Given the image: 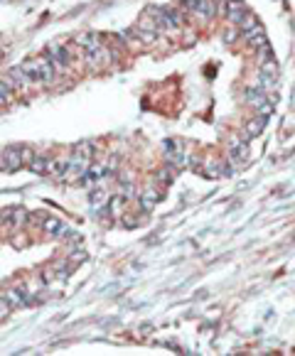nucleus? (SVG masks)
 I'll return each instance as SVG.
<instances>
[{
  "instance_id": "obj_1",
  "label": "nucleus",
  "mask_w": 295,
  "mask_h": 356,
  "mask_svg": "<svg viewBox=\"0 0 295 356\" xmlns=\"http://www.w3.org/2000/svg\"><path fill=\"white\" fill-rule=\"evenodd\" d=\"M246 142L248 140L244 135H231L229 138V157H231L234 165H241V162L248 160V145Z\"/></svg>"
},
{
  "instance_id": "obj_2",
  "label": "nucleus",
  "mask_w": 295,
  "mask_h": 356,
  "mask_svg": "<svg viewBox=\"0 0 295 356\" xmlns=\"http://www.w3.org/2000/svg\"><path fill=\"white\" fill-rule=\"evenodd\" d=\"M266 120H268V116H256V118L246 120V125H244V138H246V140H251V138L261 135V133H263V128H266Z\"/></svg>"
},
{
  "instance_id": "obj_3",
  "label": "nucleus",
  "mask_w": 295,
  "mask_h": 356,
  "mask_svg": "<svg viewBox=\"0 0 295 356\" xmlns=\"http://www.w3.org/2000/svg\"><path fill=\"white\" fill-rule=\"evenodd\" d=\"M35 62H37V69H40V79H42V84H49V81L54 79V71H57L54 62H52L49 57H37Z\"/></svg>"
},
{
  "instance_id": "obj_4",
  "label": "nucleus",
  "mask_w": 295,
  "mask_h": 356,
  "mask_svg": "<svg viewBox=\"0 0 295 356\" xmlns=\"http://www.w3.org/2000/svg\"><path fill=\"white\" fill-rule=\"evenodd\" d=\"M244 13H246V3H244V0H226V18L234 25H239V20L244 18Z\"/></svg>"
},
{
  "instance_id": "obj_5",
  "label": "nucleus",
  "mask_w": 295,
  "mask_h": 356,
  "mask_svg": "<svg viewBox=\"0 0 295 356\" xmlns=\"http://www.w3.org/2000/svg\"><path fill=\"white\" fill-rule=\"evenodd\" d=\"M8 79L15 84V89H23V86H30V84H32V76H30L23 67H10Z\"/></svg>"
},
{
  "instance_id": "obj_6",
  "label": "nucleus",
  "mask_w": 295,
  "mask_h": 356,
  "mask_svg": "<svg viewBox=\"0 0 295 356\" xmlns=\"http://www.w3.org/2000/svg\"><path fill=\"white\" fill-rule=\"evenodd\" d=\"M74 45L76 47H84L89 52H96L101 47V40H98V35H76L74 37Z\"/></svg>"
},
{
  "instance_id": "obj_7",
  "label": "nucleus",
  "mask_w": 295,
  "mask_h": 356,
  "mask_svg": "<svg viewBox=\"0 0 295 356\" xmlns=\"http://www.w3.org/2000/svg\"><path fill=\"white\" fill-rule=\"evenodd\" d=\"M204 172H207V177H224V174L231 172V167H229L224 160H212V162L204 167Z\"/></svg>"
},
{
  "instance_id": "obj_8",
  "label": "nucleus",
  "mask_w": 295,
  "mask_h": 356,
  "mask_svg": "<svg viewBox=\"0 0 295 356\" xmlns=\"http://www.w3.org/2000/svg\"><path fill=\"white\" fill-rule=\"evenodd\" d=\"M5 157H8V165H10V169H8V172H18L20 167H25L23 155H20V145H15V147L5 150Z\"/></svg>"
},
{
  "instance_id": "obj_9",
  "label": "nucleus",
  "mask_w": 295,
  "mask_h": 356,
  "mask_svg": "<svg viewBox=\"0 0 295 356\" xmlns=\"http://www.w3.org/2000/svg\"><path fill=\"white\" fill-rule=\"evenodd\" d=\"M192 13H197V15H202V18H214L217 15V5H214V0H197V5H195V10Z\"/></svg>"
},
{
  "instance_id": "obj_10",
  "label": "nucleus",
  "mask_w": 295,
  "mask_h": 356,
  "mask_svg": "<svg viewBox=\"0 0 295 356\" xmlns=\"http://www.w3.org/2000/svg\"><path fill=\"white\" fill-rule=\"evenodd\" d=\"M30 172H35V174H45L47 169H49V157H45V155H35L32 160H30Z\"/></svg>"
},
{
  "instance_id": "obj_11",
  "label": "nucleus",
  "mask_w": 295,
  "mask_h": 356,
  "mask_svg": "<svg viewBox=\"0 0 295 356\" xmlns=\"http://www.w3.org/2000/svg\"><path fill=\"white\" fill-rule=\"evenodd\" d=\"M67 167H69V157H57V160H49V174H54V177H64V172H67Z\"/></svg>"
},
{
  "instance_id": "obj_12",
  "label": "nucleus",
  "mask_w": 295,
  "mask_h": 356,
  "mask_svg": "<svg viewBox=\"0 0 295 356\" xmlns=\"http://www.w3.org/2000/svg\"><path fill=\"white\" fill-rule=\"evenodd\" d=\"M266 101V91L263 89H246V103L248 106H258V103H263Z\"/></svg>"
},
{
  "instance_id": "obj_13",
  "label": "nucleus",
  "mask_w": 295,
  "mask_h": 356,
  "mask_svg": "<svg viewBox=\"0 0 295 356\" xmlns=\"http://www.w3.org/2000/svg\"><path fill=\"white\" fill-rule=\"evenodd\" d=\"M256 25H258V20H256V18H253L251 13H244V18L239 20V25H236V27H239V30H241L244 35H246V32H251V30H253Z\"/></svg>"
},
{
  "instance_id": "obj_14",
  "label": "nucleus",
  "mask_w": 295,
  "mask_h": 356,
  "mask_svg": "<svg viewBox=\"0 0 295 356\" xmlns=\"http://www.w3.org/2000/svg\"><path fill=\"white\" fill-rule=\"evenodd\" d=\"M59 229H62V224H59V219H54V216H47V219L42 221V231L49 234V236H54Z\"/></svg>"
},
{
  "instance_id": "obj_15",
  "label": "nucleus",
  "mask_w": 295,
  "mask_h": 356,
  "mask_svg": "<svg viewBox=\"0 0 295 356\" xmlns=\"http://www.w3.org/2000/svg\"><path fill=\"white\" fill-rule=\"evenodd\" d=\"M20 67H23V69L32 76V81H37V79H40V69H37V62H35V59H25Z\"/></svg>"
},
{
  "instance_id": "obj_16",
  "label": "nucleus",
  "mask_w": 295,
  "mask_h": 356,
  "mask_svg": "<svg viewBox=\"0 0 295 356\" xmlns=\"http://www.w3.org/2000/svg\"><path fill=\"white\" fill-rule=\"evenodd\" d=\"M261 71L263 74H270V76H278V64L273 62V57L266 59V62H261Z\"/></svg>"
},
{
  "instance_id": "obj_17",
  "label": "nucleus",
  "mask_w": 295,
  "mask_h": 356,
  "mask_svg": "<svg viewBox=\"0 0 295 356\" xmlns=\"http://www.w3.org/2000/svg\"><path fill=\"white\" fill-rule=\"evenodd\" d=\"M123 202H125V199H123V197L118 194L116 199H111V202H108V209H111V212H113L116 216H121V214H123Z\"/></svg>"
},
{
  "instance_id": "obj_18",
  "label": "nucleus",
  "mask_w": 295,
  "mask_h": 356,
  "mask_svg": "<svg viewBox=\"0 0 295 356\" xmlns=\"http://www.w3.org/2000/svg\"><path fill=\"white\" fill-rule=\"evenodd\" d=\"M86 174H91V177H103V174H106V165H101V162H96V165H89Z\"/></svg>"
},
{
  "instance_id": "obj_19",
  "label": "nucleus",
  "mask_w": 295,
  "mask_h": 356,
  "mask_svg": "<svg viewBox=\"0 0 295 356\" xmlns=\"http://www.w3.org/2000/svg\"><path fill=\"white\" fill-rule=\"evenodd\" d=\"M25 219H27V216H25V212H23V209H15V212L10 214V224H13V226H23V224H25Z\"/></svg>"
},
{
  "instance_id": "obj_20",
  "label": "nucleus",
  "mask_w": 295,
  "mask_h": 356,
  "mask_svg": "<svg viewBox=\"0 0 295 356\" xmlns=\"http://www.w3.org/2000/svg\"><path fill=\"white\" fill-rule=\"evenodd\" d=\"M13 312V305L8 302V297H0V319H5Z\"/></svg>"
},
{
  "instance_id": "obj_21",
  "label": "nucleus",
  "mask_w": 295,
  "mask_h": 356,
  "mask_svg": "<svg viewBox=\"0 0 295 356\" xmlns=\"http://www.w3.org/2000/svg\"><path fill=\"white\" fill-rule=\"evenodd\" d=\"M256 113H258V116H270V113H273V103H270V101L258 103V106H256Z\"/></svg>"
},
{
  "instance_id": "obj_22",
  "label": "nucleus",
  "mask_w": 295,
  "mask_h": 356,
  "mask_svg": "<svg viewBox=\"0 0 295 356\" xmlns=\"http://www.w3.org/2000/svg\"><path fill=\"white\" fill-rule=\"evenodd\" d=\"M84 261H86V251L79 248V251L72 253V261H69V263H72V268H74V265H79V263H84Z\"/></svg>"
},
{
  "instance_id": "obj_23",
  "label": "nucleus",
  "mask_w": 295,
  "mask_h": 356,
  "mask_svg": "<svg viewBox=\"0 0 295 356\" xmlns=\"http://www.w3.org/2000/svg\"><path fill=\"white\" fill-rule=\"evenodd\" d=\"M158 180H160V182H172V169H170V167H163V169L158 172Z\"/></svg>"
},
{
  "instance_id": "obj_24",
  "label": "nucleus",
  "mask_w": 295,
  "mask_h": 356,
  "mask_svg": "<svg viewBox=\"0 0 295 356\" xmlns=\"http://www.w3.org/2000/svg\"><path fill=\"white\" fill-rule=\"evenodd\" d=\"M153 207H155V202H153L150 197H145V194L140 197V209H143V212H153Z\"/></svg>"
},
{
  "instance_id": "obj_25",
  "label": "nucleus",
  "mask_w": 295,
  "mask_h": 356,
  "mask_svg": "<svg viewBox=\"0 0 295 356\" xmlns=\"http://www.w3.org/2000/svg\"><path fill=\"white\" fill-rule=\"evenodd\" d=\"M20 155H23V162H25V167L30 165V160L35 157V152L30 150V147H25V145H20Z\"/></svg>"
},
{
  "instance_id": "obj_26",
  "label": "nucleus",
  "mask_w": 295,
  "mask_h": 356,
  "mask_svg": "<svg viewBox=\"0 0 295 356\" xmlns=\"http://www.w3.org/2000/svg\"><path fill=\"white\" fill-rule=\"evenodd\" d=\"M101 202H108V197H106V192H101V190H96V192H91V204H101Z\"/></svg>"
},
{
  "instance_id": "obj_27",
  "label": "nucleus",
  "mask_w": 295,
  "mask_h": 356,
  "mask_svg": "<svg viewBox=\"0 0 295 356\" xmlns=\"http://www.w3.org/2000/svg\"><path fill=\"white\" fill-rule=\"evenodd\" d=\"M13 246H15V248H25V246H27V236H25V234H18V236L13 238Z\"/></svg>"
},
{
  "instance_id": "obj_28",
  "label": "nucleus",
  "mask_w": 295,
  "mask_h": 356,
  "mask_svg": "<svg viewBox=\"0 0 295 356\" xmlns=\"http://www.w3.org/2000/svg\"><path fill=\"white\" fill-rule=\"evenodd\" d=\"M8 169H10L8 157H5V152H0V172H8Z\"/></svg>"
},
{
  "instance_id": "obj_29",
  "label": "nucleus",
  "mask_w": 295,
  "mask_h": 356,
  "mask_svg": "<svg viewBox=\"0 0 295 356\" xmlns=\"http://www.w3.org/2000/svg\"><path fill=\"white\" fill-rule=\"evenodd\" d=\"M224 40H226V42H234V40H236V30H229V32H224Z\"/></svg>"
},
{
  "instance_id": "obj_30",
  "label": "nucleus",
  "mask_w": 295,
  "mask_h": 356,
  "mask_svg": "<svg viewBox=\"0 0 295 356\" xmlns=\"http://www.w3.org/2000/svg\"><path fill=\"white\" fill-rule=\"evenodd\" d=\"M138 221L133 219V216H123V226H135Z\"/></svg>"
},
{
  "instance_id": "obj_31",
  "label": "nucleus",
  "mask_w": 295,
  "mask_h": 356,
  "mask_svg": "<svg viewBox=\"0 0 295 356\" xmlns=\"http://www.w3.org/2000/svg\"><path fill=\"white\" fill-rule=\"evenodd\" d=\"M5 103H8V96H0V108H3Z\"/></svg>"
},
{
  "instance_id": "obj_32",
  "label": "nucleus",
  "mask_w": 295,
  "mask_h": 356,
  "mask_svg": "<svg viewBox=\"0 0 295 356\" xmlns=\"http://www.w3.org/2000/svg\"><path fill=\"white\" fill-rule=\"evenodd\" d=\"M0 57H3V49H0Z\"/></svg>"
}]
</instances>
